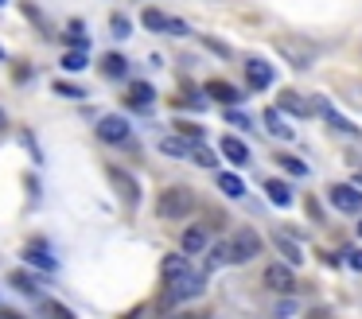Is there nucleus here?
Returning a JSON list of instances; mask_svg holds the SVG:
<instances>
[{"label":"nucleus","mask_w":362,"mask_h":319,"mask_svg":"<svg viewBox=\"0 0 362 319\" xmlns=\"http://www.w3.org/2000/svg\"><path fill=\"white\" fill-rule=\"evenodd\" d=\"M12 284L24 288V292H32V296H40V284H35V280L28 277V272H12Z\"/></svg>","instance_id":"32"},{"label":"nucleus","mask_w":362,"mask_h":319,"mask_svg":"<svg viewBox=\"0 0 362 319\" xmlns=\"http://www.w3.org/2000/svg\"><path fill=\"white\" fill-rule=\"evenodd\" d=\"M187 156L199 163V168H218V156H214L211 148H203V144H191V152H187Z\"/></svg>","instance_id":"24"},{"label":"nucleus","mask_w":362,"mask_h":319,"mask_svg":"<svg viewBox=\"0 0 362 319\" xmlns=\"http://www.w3.org/2000/svg\"><path fill=\"white\" fill-rule=\"evenodd\" d=\"M265 284L273 288V292H288L292 296V288H296V269H292V265H269Z\"/></svg>","instance_id":"4"},{"label":"nucleus","mask_w":362,"mask_h":319,"mask_svg":"<svg viewBox=\"0 0 362 319\" xmlns=\"http://www.w3.org/2000/svg\"><path fill=\"white\" fill-rule=\"evenodd\" d=\"M43 311H47L51 319H74V311H66L63 303H55V300H47V303H43Z\"/></svg>","instance_id":"33"},{"label":"nucleus","mask_w":362,"mask_h":319,"mask_svg":"<svg viewBox=\"0 0 362 319\" xmlns=\"http://www.w3.org/2000/svg\"><path fill=\"white\" fill-rule=\"evenodd\" d=\"M261 233L257 230H250V226H242V230H234L226 238V257H230V265H245V261H253V257L261 253Z\"/></svg>","instance_id":"1"},{"label":"nucleus","mask_w":362,"mask_h":319,"mask_svg":"<svg viewBox=\"0 0 362 319\" xmlns=\"http://www.w3.org/2000/svg\"><path fill=\"white\" fill-rule=\"evenodd\" d=\"M315 109H320V113H323V117H327V121H331V129H339V132H351V137H354V124L346 121V117H339V113H335V109H331V105H327V101H323V98L315 101Z\"/></svg>","instance_id":"21"},{"label":"nucleus","mask_w":362,"mask_h":319,"mask_svg":"<svg viewBox=\"0 0 362 319\" xmlns=\"http://www.w3.org/2000/svg\"><path fill=\"white\" fill-rule=\"evenodd\" d=\"M358 238H362V222H358Z\"/></svg>","instance_id":"39"},{"label":"nucleus","mask_w":362,"mask_h":319,"mask_svg":"<svg viewBox=\"0 0 362 319\" xmlns=\"http://www.w3.org/2000/svg\"><path fill=\"white\" fill-rule=\"evenodd\" d=\"M0 129H8V113H4V105H0Z\"/></svg>","instance_id":"38"},{"label":"nucleus","mask_w":362,"mask_h":319,"mask_svg":"<svg viewBox=\"0 0 362 319\" xmlns=\"http://www.w3.org/2000/svg\"><path fill=\"white\" fill-rule=\"evenodd\" d=\"M276 105H281L284 113H292V117H308V113H312V105H308L296 90H281V101H276Z\"/></svg>","instance_id":"13"},{"label":"nucleus","mask_w":362,"mask_h":319,"mask_svg":"<svg viewBox=\"0 0 362 319\" xmlns=\"http://www.w3.org/2000/svg\"><path fill=\"white\" fill-rule=\"evenodd\" d=\"M0 59H4V51H0Z\"/></svg>","instance_id":"41"},{"label":"nucleus","mask_w":362,"mask_h":319,"mask_svg":"<svg viewBox=\"0 0 362 319\" xmlns=\"http://www.w3.org/2000/svg\"><path fill=\"white\" fill-rule=\"evenodd\" d=\"M187 272V257L183 253H168L164 261H160V277L164 280H175V277H183Z\"/></svg>","instance_id":"15"},{"label":"nucleus","mask_w":362,"mask_h":319,"mask_svg":"<svg viewBox=\"0 0 362 319\" xmlns=\"http://www.w3.org/2000/svg\"><path fill=\"white\" fill-rule=\"evenodd\" d=\"M331 202H335L343 214H362V195L354 191V187H346V183L331 187Z\"/></svg>","instance_id":"6"},{"label":"nucleus","mask_w":362,"mask_h":319,"mask_svg":"<svg viewBox=\"0 0 362 319\" xmlns=\"http://www.w3.org/2000/svg\"><path fill=\"white\" fill-rule=\"evenodd\" d=\"M24 261H32V265H40V269L55 272V257L43 253V249H35V245H28V249H24Z\"/></svg>","instance_id":"23"},{"label":"nucleus","mask_w":362,"mask_h":319,"mask_svg":"<svg viewBox=\"0 0 362 319\" xmlns=\"http://www.w3.org/2000/svg\"><path fill=\"white\" fill-rule=\"evenodd\" d=\"M191 210H195V195H191L187 187H168V191H160V199H156V214L160 218L175 222V218H187Z\"/></svg>","instance_id":"2"},{"label":"nucleus","mask_w":362,"mask_h":319,"mask_svg":"<svg viewBox=\"0 0 362 319\" xmlns=\"http://www.w3.org/2000/svg\"><path fill=\"white\" fill-rule=\"evenodd\" d=\"M160 152L172 156V160H183V156L191 152V144L183 137H160Z\"/></svg>","instance_id":"20"},{"label":"nucleus","mask_w":362,"mask_h":319,"mask_svg":"<svg viewBox=\"0 0 362 319\" xmlns=\"http://www.w3.org/2000/svg\"><path fill=\"white\" fill-rule=\"evenodd\" d=\"M265 195L273 207H288L292 202V187L284 183V179H265Z\"/></svg>","instance_id":"14"},{"label":"nucleus","mask_w":362,"mask_h":319,"mask_svg":"<svg viewBox=\"0 0 362 319\" xmlns=\"http://www.w3.org/2000/svg\"><path fill=\"white\" fill-rule=\"evenodd\" d=\"M276 163H281V168H284V171H292V175H304V171H308V168H304V163H300V160H296V156H284V152H281V156H276Z\"/></svg>","instance_id":"31"},{"label":"nucleus","mask_w":362,"mask_h":319,"mask_svg":"<svg viewBox=\"0 0 362 319\" xmlns=\"http://www.w3.org/2000/svg\"><path fill=\"white\" fill-rule=\"evenodd\" d=\"M4 4H8V0H0V8H4Z\"/></svg>","instance_id":"40"},{"label":"nucleus","mask_w":362,"mask_h":319,"mask_svg":"<svg viewBox=\"0 0 362 319\" xmlns=\"http://www.w3.org/2000/svg\"><path fill=\"white\" fill-rule=\"evenodd\" d=\"M164 31H168V35H187L191 28L180 20V16H164Z\"/></svg>","instance_id":"30"},{"label":"nucleus","mask_w":362,"mask_h":319,"mask_svg":"<svg viewBox=\"0 0 362 319\" xmlns=\"http://www.w3.org/2000/svg\"><path fill=\"white\" fill-rule=\"evenodd\" d=\"M273 241H276V249H281V253H284V261H288L292 269H296V265L304 261V253H300V249L292 245V238H288V233H284V230H276V233H273Z\"/></svg>","instance_id":"18"},{"label":"nucleus","mask_w":362,"mask_h":319,"mask_svg":"<svg viewBox=\"0 0 362 319\" xmlns=\"http://www.w3.org/2000/svg\"><path fill=\"white\" fill-rule=\"evenodd\" d=\"M129 101H133V105H141V109H148L152 101H156V90H152L148 82H133V86H129Z\"/></svg>","instance_id":"19"},{"label":"nucleus","mask_w":362,"mask_h":319,"mask_svg":"<svg viewBox=\"0 0 362 319\" xmlns=\"http://www.w3.org/2000/svg\"><path fill=\"white\" fill-rule=\"evenodd\" d=\"M110 23H113V35H117V39H125V35H129V31H133V28H129V16H121V12H117V16H113V20H110Z\"/></svg>","instance_id":"34"},{"label":"nucleus","mask_w":362,"mask_h":319,"mask_svg":"<svg viewBox=\"0 0 362 319\" xmlns=\"http://www.w3.org/2000/svg\"><path fill=\"white\" fill-rule=\"evenodd\" d=\"M276 51L292 54V62H296L300 70L312 66V47H296V39H276Z\"/></svg>","instance_id":"11"},{"label":"nucleus","mask_w":362,"mask_h":319,"mask_svg":"<svg viewBox=\"0 0 362 319\" xmlns=\"http://www.w3.org/2000/svg\"><path fill=\"white\" fill-rule=\"evenodd\" d=\"M180 132H183V137H195V144L203 140V129H199V124H191V121H180Z\"/></svg>","instance_id":"35"},{"label":"nucleus","mask_w":362,"mask_h":319,"mask_svg":"<svg viewBox=\"0 0 362 319\" xmlns=\"http://www.w3.org/2000/svg\"><path fill=\"white\" fill-rule=\"evenodd\" d=\"M261 121H265V129L273 132L276 140H292V129L281 121V109H265V117H261Z\"/></svg>","instance_id":"17"},{"label":"nucleus","mask_w":362,"mask_h":319,"mask_svg":"<svg viewBox=\"0 0 362 319\" xmlns=\"http://www.w3.org/2000/svg\"><path fill=\"white\" fill-rule=\"evenodd\" d=\"M218 191L230 195V199H242V195H245V183H242L238 175H230V171H222V175H218Z\"/></svg>","instance_id":"22"},{"label":"nucleus","mask_w":362,"mask_h":319,"mask_svg":"<svg viewBox=\"0 0 362 319\" xmlns=\"http://www.w3.org/2000/svg\"><path fill=\"white\" fill-rule=\"evenodd\" d=\"M296 308H300V303L288 296V300H281V303L273 308V315H276V319H296Z\"/></svg>","instance_id":"29"},{"label":"nucleus","mask_w":362,"mask_h":319,"mask_svg":"<svg viewBox=\"0 0 362 319\" xmlns=\"http://www.w3.org/2000/svg\"><path fill=\"white\" fill-rule=\"evenodd\" d=\"M203 288H206V277L187 269L183 277L168 280V303H187V300H195V296H203Z\"/></svg>","instance_id":"3"},{"label":"nucleus","mask_w":362,"mask_h":319,"mask_svg":"<svg viewBox=\"0 0 362 319\" xmlns=\"http://www.w3.org/2000/svg\"><path fill=\"white\" fill-rule=\"evenodd\" d=\"M102 74H105V78H125V74H129V62H125V54H117V51L102 54Z\"/></svg>","instance_id":"16"},{"label":"nucleus","mask_w":362,"mask_h":319,"mask_svg":"<svg viewBox=\"0 0 362 319\" xmlns=\"http://www.w3.org/2000/svg\"><path fill=\"white\" fill-rule=\"evenodd\" d=\"M175 319H206V311H180Z\"/></svg>","instance_id":"37"},{"label":"nucleus","mask_w":362,"mask_h":319,"mask_svg":"<svg viewBox=\"0 0 362 319\" xmlns=\"http://www.w3.org/2000/svg\"><path fill=\"white\" fill-rule=\"evenodd\" d=\"M110 179H113V187L121 191V199H125L129 207H136V202H141V187H136V179L129 175L125 168H110Z\"/></svg>","instance_id":"8"},{"label":"nucleus","mask_w":362,"mask_h":319,"mask_svg":"<svg viewBox=\"0 0 362 319\" xmlns=\"http://www.w3.org/2000/svg\"><path fill=\"white\" fill-rule=\"evenodd\" d=\"M98 137L110 140V144H121V140H129V121L117 117V113L102 117V121H98Z\"/></svg>","instance_id":"7"},{"label":"nucleus","mask_w":362,"mask_h":319,"mask_svg":"<svg viewBox=\"0 0 362 319\" xmlns=\"http://www.w3.org/2000/svg\"><path fill=\"white\" fill-rule=\"evenodd\" d=\"M63 66L66 70H82V66H86V51H78V47H74V51H66L63 54Z\"/></svg>","instance_id":"28"},{"label":"nucleus","mask_w":362,"mask_h":319,"mask_svg":"<svg viewBox=\"0 0 362 319\" xmlns=\"http://www.w3.org/2000/svg\"><path fill=\"white\" fill-rule=\"evenodd\" d=\"M226 121L234 124V129H253V117H245L242 109H234V105H226Z\"/></svg>","instance_id":"27"},{"label":"nucleus","mask_w":362,"mask_h":319,"mask_svg":"<svg viewBox=\"0 0 362 319\" xmlns=\"http://www.w3.org/2000/svg\"><path fill=\"white\" fill-rule=\"evenodd\" d=\"M206 230L203 226H191V230H183V257H199V253H206Z\"/></svg>","instance_id":"10"},{"label":"nucleus","mask_w":362,"mask_h":319,"mask_svg":"<svg viewBox=\"0 0 362 319\" xmlns=\"http://www.w3.org/2000/svg\"><path fill=\"white\" fill-rule=\"evenodd\" d=\"M141 23L148 31H164V12H160V8H144L141 12Z\"/></svg>","instance_id":"25"},{"label":"nucleus","mask_w":362,"mask_h":319,"mask_svg":"<svg viewBox=\"0 0 362 319\" xmlns=\"http://www.w3.org/2000/svg\"><path fill=\"white\" fill-rule=\"evenodd\" d=\"M245 78H250L253 90H265V86H273V66L265 59H250L245 62Z\"/></svg>","instance_id":"9"},{"label":"nucleus","mask_w":362,"mask_h":319,"mask_svg":"<svg viewBox=\"0 0 362 319\" xmlns=\"http://www.w3.org/2000/svg\"><path fill=\"white\" fill-rule=\"evenodd\" d=\"M218 152H222V156H226V160H230V163H245V160H250V148H245V140H238V137H230V132H226V137H222V144H218Z\"/></svg>","instance_id":"12"},{"label":"nucleus","mask_w":362,"mask_h":319,"mask_svg":"<svg viewBox=\"0 0 362 319\" xmlns=\"http://www.w3.org/2000/svg\"><path fill=\"white\" fill-rule=\"evenodd\" d=\"M51 90H55L59 98H74V101H82V98H86V90H82V86H74V82H55Z\"/></svg>","instance_id":"26"},{"label":"nucleus","mask_w":362,"mask_h":319,"mask_svg":"<svg viewBox=\"0 0 362 319\" xmlns=\"http://www.w3.org/2000/svg\"><path fill=\"white\" fill-rule=\"evenodd\" d=\"M346 265H351V269H358V272H362V249H351V253H346Z\"/></svg>","instance_id":"36"},{"label":"nucleus","mask_w":362,"mask_h":319,"mask_svg":"<svg viewBox=\"0 0 362 319\" xmlns=\"http://www.w3.org/2000/svg\"><path fill=\"white\" fill-rule=\"evenodd\" d=\"M203 90H206V101H218V105H238V101H242V90L222 82V78H211Z\"/></svg>","instance_id":"5"}]
</instances>
